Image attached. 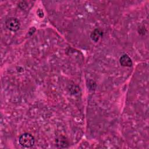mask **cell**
I'll return each instance as SVG.
<instances>
[{
	"mask_svg": "<svg viewBox=\"0 0 149 149\" xmlns=\"http://www.w3.org/2000/svg\"><path fill=\"white\" fill-rule=\"evenodd\" d=\"M56 144L59 148H66L68 146V141L66 140L65 137L63 136H60L56 140Z\"/></svg>",
	"mask_w": 149,
	"mask_h": 149,
	"instance_id": "cell-5",
	"label": "cell"
},
{
	"mask_svg": "<svg viewBox=\"0 0 149 149\" xmlns=\"http://www.w3.org/2000/svg\"><path fill=\"white\" fill-rule=\"evenodd\" d=\"M119 63L121 66L124 67H131L133 62L131 58L126 54L123 55L119 59Z\"/></svg>",
	"mask_w": 149,
	"mask_h": 149,
	"instance_id": "cell-3",
	"label": "cell"
},
{
	"mask_svg": "<svg viewBox=\"0 0 149 149\" xmlns=\"http://www.w3.org/2000/svg\"><path fill=\"white\" fill-rule=\"evenodd\" d=\"M102 35L103 32L100 29H97L91 32L90 34V38L93 41L97 42L100 40V38L102 36Z\"/></svg>",
	"mask_w": 149,
	"mask_h": 149,
	"instance_id": "cell-4",
	"label": "cell"
},
{
	"mask_svg": "<svg viewBox=\"0 0 149 149\" xmlns=\"http://www.w3.org/2000/svg\"><path fill=\"white\" fill-rule=\"evenodd\" d=\"M34 27H31V28L30 29L29 31L28 32V33H29V34L31 33V34H33L34 33V32L36 31V29H35L34 30H33V29H34ZM31 35H30V36H31Z\"/></svg>",
	"mask_w": 149,
	"mask_h": 149,
	"instance_id": "cell-8",
	"label": "cell"
},
{
	"mask_svg": "<svg viewBox=\"0 0 149 149\" xmlns=\"http://www.w3.org/2000/svg\"><path fill=\"white\" fill-rule=\"evenodd\" d=\"M19 6L22 9H25L26 7H27V4L26 3V2L24 1H22L21 2L19 5Z\"/></svg>",
	"mask_w": 149,
	"mask_h": 149,
	"instance_id": "cell-7",
	"label": "cell"
},
{
	"mask_svg": "<svg viewBox=\"0 0 149 149\" xmlns=\"http://www.w3.org/2000/svg\"><path fill=\"white\" fill-rule=\"evenodd\" d=\"M19 142L20 144L26 148H29L32 147L34 144V138L30 133H25L22 134L19 139Z\"/></svg>",
	"mask_w": 149,
	"mask_h": 149,
	"instance_id": "cell-1",
	"label": "cell"
},
{
	"mask_svg": "<svg viewBox=\"0 0 149 149\" xmlns=\"http://www.w3.org/2000/svg\"><path fill=\"white\" fill-rule=\"evenodd\" d=\"M37 14L39 16V17L42 18L44 16V12L41 9H38L37 11Z\"/></svg>",
	"mask_w": 149,
	"mask_h": 149,
	"instance_id": "cell-6",
	"label": "cell"
},
{
	"mask_svg": "<svg viewBox=\"0 0 149 149\" xmlns=\"http://www.w3.org/2000/svg\"><path fill=\"white\" fill-rule=\"evenodd\" d=\"M20 22L15 17H9L5 22V26L8 29L12 31H16L20 28Z\"/></svg>",
	"mask_w": 149,
	"mask_h": 149,
	"instance_id": "cell-2",
	"label": "cell"
}]
</instances>
